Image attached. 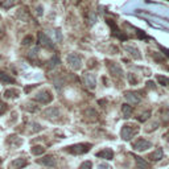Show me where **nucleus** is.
<instances>
[{
	"instance_id": "nucleus-1",
	"label": "nucleus",
	"mask_w": 169,
	"mask_h": 169,
	"mask_svg": "<svg viewBox=\"0 0 169 169\" xmlns=\"http://www.w3.org/2000/svg\"><path fill=\"white\" fill-rule=\"evenodd\" d=\"M138 131H139V127H136V125H124L120 131V136L123 140H131L138 134Z\"/></svg>"
},
{
	"instance_id": "nucleus-2",
	"label": "nucleus",
	"mask_w": 169,
	"mask_h": 169,
	"mask_svg": "<svg viewBox=\"0 0 169 169\" xmlns=\"http://www.w3.org/2000/svg\"><path fill=\"white\" fill-rule=\"evenodd\" d=\"M90 148H91V144H74V145L67 147L66 151L74 154H82V153L89 152Z\"/></svg>"
},
{
	"instance_id": "nucleus-3",
	"label": "nucleus",
	"mask_w": 169,
	"mask_h": 169,
	"mask_svg": "<svg viewBox=\"0 0 169 169\" xmlns=\"http://www.w3.org/2000/svg\"><path fill=\"white\" fill-rule=\"evenodd\" d=\"M66 61H67V63H69V66L71 67V69H74V70H80L82 67V60H81V57L78 54L71 53V54L67 56Z\"/></svg>"
},
{
	"instance_id": "nucleus-4",
	"label": "nucleus",
	"mask_w": 169,
	"mask_h": 169,
	"mask_svg": "<svg viewBox=\"0 0 169 169\" xmlns=\"http://www.w3.org/2000/svg\"><path fill=\"white\" fill-rule=\"evenodd\" d=\"M34 99L37 100V102L42 103V105H48V103L52 100V95H50L49 91H46V90H42V91L37 93L34 96Z\"/></svg>"
},
{
	"instance_id": "nucleus-5",
	"label": "nucleus",
	"mask_w": 169,
	"mask_h": 169,
	"mask_svg": "<svg viewBox=\"0 0 169 169\" xmlns=\"http://www.w3.org/2000/svg\"><path fill=\"white\" fill-rule=\"evenodd\" d=\"M134 149L135 151H145V149H148L152 147V143L148 141V140H145V139H139L136 143H134Z\"/></svg>"
},
{
	"instance_id": "nucleus-6",
	"label": "nucleus",
	"mask_w": 169,
	"mask_h": 169,
	"mask_svg": "<svg viewBox=\"0 0 169 169\" xmlns=\"http://www.w3.org/2000/svg\"><path fill=\"white\" fill-rule=\"evenodd\" d=\"M27 165V160L24 157H19V159H15L13 161H11V164L8 165V169H21Z\"/></svg>"
},
{
	"instance_id": "nucleus-7",
	"label": "nucleus",
	"mask_w": 169,
	"mask_h": 169,
	"mask_svg": "<svg viewBox=\"0 0 169 169\" xmlns=\"http://www.w3.org/2000/svg\"><path fill=\"white\" fill-rule=\"evenodd\" d=\"M106 21H107V24H109L110 27H111V29H112V33H114V36H116V37H119L120 40H127V36L122 33V32L119 31V28H118L116 25H115V23H114L112 20H106Z\"/></svg>"
},
{
	"instance_id": "nucleus-8",
	"label": "nucleus",
	"mask_w": 169,
	"mask_h": 169,
	"mask_svg": "<svg viewBox=\"0 0 169 169\" xmlns=\"http://www.w3.org/2000/svg\"><path fill=\"white\" fill-rule=\"evenodd\" d=\"M109 69L111 71V74L115 75V77H123V70L118 63L115 62H109Z\"/></svg>"
},
{
	"instance_id": "nucleus-9",
	"label": "nucleus",
	"mask_w": 169,
	"mask_h": 169,
	"mask_svg": "<svg viewBox=\"0 0 169 169\" xmlns=\"http://www.w3.org/2000/svg\"><path fill=\"white\" fill-rule=\"evenodd\" d=\"M85 78V85L87 86L89 89H94L95 85H96V81H95V75L91 74V73H86L83 75Z\"/></svg>"
},
{
	"instance_id": "nucleus-10",
	"label": "nucleus",
	"mask_w": 169,
	"mask_h": 169,
	"mask_svg": "<svg viewBox=\"0 0 169 169\" xmlns=\"http://www.w3.org/2000/svg\"><path fill=\"white\" fill-rule=\"evenodd\" d=\"M38 163L45 165V167H56L57 161H56V157H53V156H45L38 160Z\"/></svg>"
},
{
	"instance_id": "nucleus-11",
	"label": "nucleus",
	"mask_w": 169,
	"mask_h": 169,
	"mask_svg": "<svg viewBox=\"0 0 169 169\" xmlns=\"http://www.w3.org/2000/svg\"><path fill=\"white\" fill-rule=\"evenodd\" d=\"M96 156L102 157V159H106V160H112L114 159V152H112V149H110V148H105L103 151H100V152L96 153Z\"/></svg>"
},
{
	"instance_id": "nucleus-12",
	"label": "nucleus",
	"mask_w": 169,
	"mask_h": 169,
	"mask_svg": "<svg viewBox=\"0 0 169 169\" xmlns=\"http://www.w3.org/2000/svg\"><path fill=\"white\" fill-rule=\"evenodd\" d=\"M38 37H40V42H41L42 46H45V48H53L52 40H50V38L45 33H40V34H38Z\"/></svg>"
},
{
	"instance_id": "nucleus-13",
	"label": "nucleus",
	"mask_w": 169,
	"mask_h": 169,
	"mask_svg": "<svg viewBox=\"0 0 169 169\" xmlns=\"http://www.w3.org/2000/svg\"><path fill=\"white\" fill-rule=\"evenodd\" d=\"M124 49L127 50V52L131 54L134 58H136V60H140L141 58V54H140V52L136 48H134V46H131V45H125L124 46Z\"/></svg>"
},
{
	"instance_id": "nucleus-14",
	"label": "nucleus",
	"mask_w": 169,
	"mask_h": 169,
	"mask_svg": "<svg viewBox=\"0 0 169 169\" xmlns=\"http://www.w3.org/2000/svg\"><path fill=\"white\" fill-rule=\"evenodd\" d=\"M125 99L131 105H138L140 102V96H138V94H134V93H127L125 94Z\"/></svg>"
},
{
	"instance_id": "nucleus-15",
	"label": "nucleus",
	"mask_w": 169,
	"mask_h": 169,
	"mask_svg": "<svg viewBox=\"0 0 169 169\" xmlns=\"http://www.w3.org/2000/svg\"><path fill=\"white\" fill-rule=\"evenodd\" d=\"M44 115L46 118H56L60 115V110L57 109V107H49L48 110H45Z\"/></svg>"
},
{
	"instance_id": "nucleus-16",
	"label": "nucleus",
	"mask_w": 169,
	"mask_h": 169,
	"mask_svg": "<svg viewBox=\"0 0 169 169\" xmlns=\"http://www.w3.org/2000/svg\"><path fill=\"white\" fill-rule=\"evenodd\" d=\"M163 154H164L163 149H161V148H157L152 154H149V159L153 160V161H159L160 159H163Z\"/></svg>"
},
{
	"instance_id": "nucleus-17",
	"label": "nucleus",
	"mask_w": 169,
	"mask_h": 169,
	"mask_svg": "<svg viewBox=\"0 0 169 169\" xmlns=\"http://www.w3.org/2000/svg\"><path fill=\"white\" fill-rule=\"evenodd\" d=\"M135 160H136L138 169H149V164L147 163L145 160H143L141 157H135Z\"/></svg>"
},
{
	"instance_id": "nucleus-18",
	"label": "nucleus",
	"mask_w": 169,
	"mask_h": 169,
	"mask_svg": "<svg viewBox=\"0 0 169 169\" xmlns=\"http://www.w3.org/2000/svg\"><path fill=\"white\" fill-rule=\"evenodd\" d=\"M0 81L4 82V83H15V80L11 75L3 73V71H0Z\"/></svg>"
},
{
	"instance_id": "nucleus-19",
	"label": "nucleus",
	"mask_w": 169,
	"mask_h": 169,
	"mask_svg": "<svg viewBox=\"0 0 169 169\" xmlns=\"http://www.w3.org/2000/svg\"><path fill=\"white\" fill-rule=\"evenodd\" d=\"M44 151L45 149L42 148L41 145H34L31 148V152H32V154H34V156H40V154L44 153Z\"/></svg>"
},
{
	"instance_id": "nucleus-20",
	"label": "nucleus",
	"mask_w": 169,
	"mask_h": 169,
	"mask_svg": "<svg viewBox=\"0 0 169 169\" xmlns=\"http://www.w3.org/2000/svg\"><path fill=\"white\" fill-rule=\"evenodd\" d=\"M122 111H123L124 116L128 118V116H131V114H132V107L129 105H123L122 106Z\"/></svg>"
},
{
	"instance_id": "nucleus-21",
	"label": "nucleus",
	"mask_w": 169,
	"mask_h": 169,
	"mask_svg": "<svg viewBox=\"0 0 169 169\" xmlns=\"http://www.w3.org/2000/svg\"><path fill=\"white\" fill-rule=\"evenodd\" d=\"M17 94H19V90H7V91L4 93V96L5 98H11V96H12V98H15V96H17Z\"/></svg>"
},
{
	"instance_id": "nucleus-22",
	"label": "nucleus",
	"mask_w": 169,
	"mask_h": 169,
	"mask_svg": "<svg viewBox=\"0 0 169 169\" xmlns=\"http://www.w3.org/2000/svg\"><path fill=\"white\" fill-rule=\"evenodd\" d=\"M157 81L160 82L163 86H169V80L165 77H161V75H157Z\"/></svg>"
},
{
	"instance_id": "nucleus-23",
	"label": "nucleus",
	"mask_w": 169,
	"mask_h": 169,
	"mask_svg": "<svg viewBox=\"0 0 169 169\" xmlns=\"http://www.w3.org/2000/svg\"><path fill=\"white\" fill-rule=\"evenodd\" d=\"M91 168H93L91 161H85V163L81 164V167L78 168V169H91Z\"/></svg>"
},
{
	"instance_id": "nucleus-24",
	"label": "nucleus",
	"mask_w": 169,
	"mask_h": 169,
	"mask_svg": "<svg viewBox=\"0 0 169 169\" xmlns=\"http://www.w3.org/2000/svg\"><path fill=\"white\" fill-rule=\"evenodd\" d=\"M31 42H33V37H32V36H27L23 40V45H29Z\"/></svg>"
},
{
	"instance_id": "nucleus-25",
	"label": "nucleus",
	"mask_w": 169,
	"mask_h": 169,
	"mask_svg": "<svg viewBox=\"0 0 169 169\" xmlns=\"http://www.w3.org/2000/svg\"><path fill=\"white\" fill-rule=\"evenodd\" d=\"M37 53H38V48H33L29 52V57L31 58H36V57H37Z\"/></svg>"
},
{
	"instance_id": "nucleus-26",
	"label": "nucleus",
	"mask_w": 169,
	"mask_h": 169,
	"mask_svg": "<svg viewBox=\"0 0 169 169\" xmlns=\"http://www.w3.org/2000/svg\"><path fill=\"white\" fill-rule=\"evenodd\" d=\"M96 21V15L95 13H91V16H90V19H89V24L91 25V24H94Z\"/></svg>"
},
{
	"instance_id": "nucleus-27",
	"label": "nucleus",
	"mask_w": 169,
	"mask_h": 169,
	"mask_svg": "<svg viewBox=\"0 0 169 169\" xmlns=\"http://www.w3.org/2000/svg\"><path fill=\"white\" fill-rule=\"evenodd\" d=\"M54 34H56V37H57V40H58V41L62 40V34H61V31L60 29H56L54 31Z\"/></svg>"
},
{
	"instance_id": "nucleus-28",
	"label": "nucleus",
	"mask_w": 169,
	"mask_h": 169,
	"mask_svg": "<svg viewBox=\"0 0 169 169\" xmlns=\"http://www.w3.org/2000/svg\"><path fill=\"white\" fill-rule=\"evenodd\" d=\"M5 110H7V105H5V103L0 102V114H4Z\"/></svg>"
},
{
	"instance_id": "nucleus-29",
	"label": "nucleus",
	"mask_w": 169,
	"mask_h": 169,
	"mask_svg": "<svg viewBox=\"0 0 169 169\" xmlns=\"http://www.w3.org/2000/svg\"><path fill=\"white\" fill-rule=\"evenodd\" d=\"M33 131H34V132L41 131V125L38 124V123H33Z\"/></svg>"
},
{
	"instance_id": "nucleus-30",
	"label": "nucleus",
	"mask_w": 169,
	"mask_h": 169,
	"mask_svg": "<svg viewBox=\"0 0 169 169\" xmlns=\"http://www.w3.org/2000/svg\"><path fill=\"white\" fill-rule=\"evenodd\" d=\"M148 116H149V112H145L144 115H141V116L139 118V120H141V122H144V120H147L148 119Z\"/></svg>"
},
{
	"instance_id": "nucleus-31",
	"label": "nucleus",
	"mask_w": 169,
	"mask_h": 169,
	"mask_svg": "<svg viewBox=\"0 0 169 169\" xmlns=\"http://www.w3.org/2000/svg\"><path fill=\"white\" fill-rule=\"evenodd\" d=\"M153 58L156 60V61H164V58L159 54V53H154V54H153Z\"/></svg>"
},
{
	"instance_id": "nucleus-32",
	"label": "nucleus",
	"mask_w": 169,
	"mask_h": 169,
	"mask_svg": "<svg viewBox=\"0 0 169 169\" xmlns=\"http://www.w3.org/2000/svg\"><path fill=\"white\" fill-rule=\"evenodd\" d=\"M128 80H129V82H131L132 85H135V83H136V80L134 78V75H132V74H128Z\"/></svg>"
},
{
	"instance_id": "nucleus-33",
	"label": "nucleus",
	"mask_w": 169,
	"mask_h": 169,
	"mask_svg": "<svg viewBox=\"0 0 169 169\" xmlns=\"http://www.w3.org/2000/svg\"><path fill=\"white\" fill-rule=\"evenodd\" d=\"M42 13H44V9H42V7H38V8H37V15L41 16Z\"/></svg>"
},
{
	"instance_id": "nucleus-34",
	"label": "nucleus",
	"mask_w": 169,
	"mask_h": 169,
	"mask_svg": "<svg viewBox=\"0 0 169 169\" xmlns=\"http://www.w3.org/2000/svg\"><path fill=\"white\" fill-rule=\"evenodd\" d=\"M99 168H102V169H109V167H107V165H105V164H99Z\"/></svg>"
},
{
	"instance_id": "nucleus-35",
	"label": "nucleus",
	"mask_w": 169,
	"mask_h": 169,
	"mask_svg": "<svg viewBox=\"0 0 169 169\" xmlns=\"http://www.w3.org/2000/svg\"><path fill=\"white\" fill-rule=\"evenodd\" d=\"M0 163H2V159H0Z\"/></svg>"
}]
</instances>
